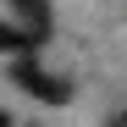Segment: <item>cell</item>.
I'll list each match as a JSON object with an SVG mask.
<instances>
[{
    "label": "cell",
    "mask_w": 127,
    "mask_h": 127,
    "mask_svg": "<svg viewBox=\"0 0 127 127\" xmlns=\"http://www.w3.org/2000/svg\"><path fill=\"white\" fill-rule=\"evenodd\" d=\"M17 83H22L28 94L50 99V105H66V99H72V83H66V77H50L44 66H33V61H22V66H17Z\"/></svg>",
    "instance_id": "1"
},
{
    "label": "cell",
    "mask_w": 127,
    "mask_h": 127,
    "mask_svg": "<svg viewBox=\"0 0 127 127\" xmlns=\"http://www.w3.org/2000/svg\"><path fill=\"white\" fill-rule=\"evenodd\" d=\"M33 44H44V33H33V28H11V22H0V50H33Z\"/></svg>",
    "instance_id": "2"
},
{
    "label": "cell",
    "mask_w": 127,
    "mask_h": 127,
    "mask_svg": "<svg viewBox=\"0 0 127 127\" xmlns=\"http://www.w3.org/2000/svg\"><path fill=\"white\" fill-rule=\"evenodd\" d=\"M11 6L28 17V28H33V33H50V0H11Z\"/></svg>",
    "instance_id": "3"
},
{
    "label": "cell",
    "mask_w": 127,
    "mask_h": 127,
    "mask_svg": "<svg viewBox=\"0 0 127 127\" xmlns=\"http://www.w3.org/2000/svg\"><path fill=\"white\" fill-rule=\"evenodd\" d=\"M111 127H127V111H122V116H116V122H111Z\"/></svg>",
    "instance_id": "4"
},
{
    "label": "cell",
    "mask_w": 127,
    "mask_h": 127,
    "mask_svg": "<svg viewBox=\"0 0 127 127\" xmlns=\"http://www.w3.org/2000/svg\"><path fill=\"white\" fill-rule=\"evenodd\" d=\"M0 127H11V122H6V111H0Z\"/></svg>",
    "instance_id": "5"
}]
</instances>
